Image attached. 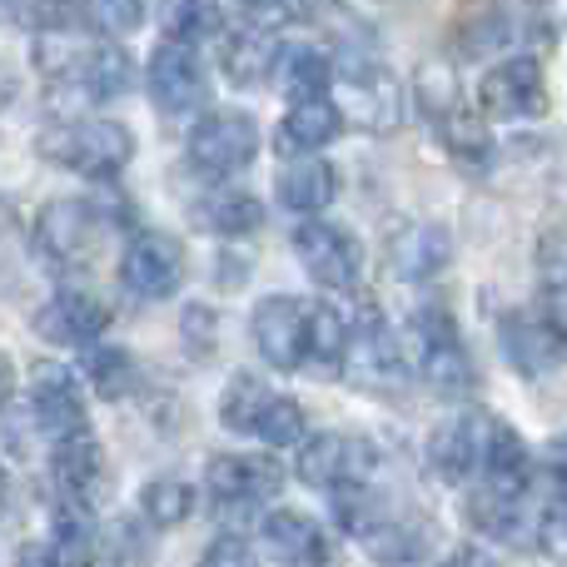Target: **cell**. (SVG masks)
Listing matches in <instances>:
<instances>
[{"mask_svg": "<svg viewBox=\"0 0 567 567\" xmlns=\"http://www.w3.org/2000/svg\"><path fill=\"white\" fill-rule=\"evenodd\" d=\"M339 80V65H333L329 50L319 45H284L275 85L284 90V100H309V95H329V85Z\"/></svg>", "mask_w": 567, "mask_h": 567, "instance_id": "cell-25", "label": "cell"}, {"mask_svg": "<svg viewBox=\"0 0 567 567\" xmlns=\"http://www.w3.org/2000/svg\"><path fill=\"white\" fill-rule=\"evenodd\" d=\"M195 488L185 478H150L140 488V523L145 528H179L195 518Z\"/></svg>", "mask_w": 567, "mask_h": 567, "instance_id": "cell-34", "label": "cell"}, {"mask_svg": "<svg viewBox=\"0 0 567 567\" xmlns=\"http://www.w3.org/2000/svg\"><path fill=\"white\" fill-rule=\"evenodd\" d=\"M468 50L473 55H503L508 50V40H513V16L503 6H488L483 16H473L468 20Z\"/></svg>", "mask_w": 567, "mask_h": 567, "instance_id": "cell-40", "label": "cell"}, {"mask_svg": "<svg viewBox=\"0 0 567 567\" xmlns=\"http://www.w3.org/2000/svg\"><path fill=\"white\" fill-rule=\"evenodd\" d=\"M269 393L275 389H269L259 373H235V379L225 383V393H219V423H225L229 433H255L259 409H265Z\"/></svg>", "mask_w": 567, "mask_h": 567, "instance_id": "cell-37", "label": "cell"}, {"mask_svg": "<svg viewBox=\"0 0 567 567\" xmlns=\"http://www.w3.org/2000/svg\"><path fill=\"white\" fill-rule=\"evenodd\" d=\"M483 453H488V413H453L429 433V468L449 483H478L483 478Z\"/></svg>", "mask_w": 567, "mask_h": 567, "instance_id": "cell-17", "label": "cell"}, {"mask_svg": "<svg viewBox=\"0 0 567 567\" xmlns=\"http://www.w3.org/2000/svg\"><path fill=\"white\" fill-rule=\"evenodd\" d=\"M45 538H55V548L65 553V567L95 558L90 548H95V538H100V523H95V513H90V498H65V493H55Z\"/></svg>", "mask_w": 567, "mask_h": 567, "instance_id": "cell-28", "label": "cell"}, {"mask_svg": "<svg viewBox=\"0 0 567 567\" xmlns=\"http://www.w3.org/2000/svg\"><path fill=\"white\" fill-rule=\"evenodd\" d=\"M403 363H409L413 379H423L439 393H468L478 383V369H473V353L463 343L458 323L443 303H419V309L403 319Z\"/></svg>", "mask_w": 567, "mask_h": 567, "instance_id": "cell-1", "label": "cell"}, {"mask_svg": "<svg viewBox=\"0 0 567 567\" xmlns=\"http://www.w3.org/2000/svg\"><path fill=\"white\" fill-rule=\"evenodd\" d=\"M209 100V70L185 40H165L150 55V105L159 115H195Z\"/></svg>", "mask_w": 567, "mask_h": 567, "instance_id": "cell-11", "label": "cell"}, {"mask_svg": "<svg viewBox=\"0 0 567 567\" xmlns=\"http://www.w3.org/2000/svg\"><path fill=\"white\" fill-rule=\"evenodd\" d=\"M35 155L50 159L55 169H70V175L85 179H115L120 169L135 159V135L120 120H60V125L40 130Z\"/></svg>", "mask_w": 567, "mask_h": 567, "instance_id": "cell-2", "label": "cell"}, {"mask_svg": "<svg viewBox=\"0 0 567 567\" xmlns=\"http://www.w3.org/2000/svg\"><path fill=\"white\" fill-rule=\"evenodd\" d=\"M25 399H30V409H35L40 439H45V443L80 439V433H90L85 389H80V373H75V369H65V363H55V359L30 363Z\"/></svg>", "mask_w": 567, "mask_h": 567, "instance_id": "cell-8", "label": "cell"}, {"mask_svg": "<svg viewBox=\"0 0 567 567\" xmlns=\"http://www.w3.org/2000/svg\"><path fill=\"white\" fill-rule=\"evenodd\" d=\"M349 339H353V319L343 309H333L329 299L313 303V343H309V369L319 379L349 369Z\"/></svg>", "mask_w": 567, "mask_h": 567, "instance_id": "cell-29", "label": "cell"}, {"mask_svg": "<svg viewBox=\"0 0 567 567\" xmlns=\"http://www.w3.org/2000/svg\"><path fill=\"white\" fill-rule=\"evenodd\" d=\"M363 548H369L379 563H419L423 558V538H419V528H409V523H383Z\"/></svg>", "mask_w": 567, "mask_h": 567, "instance_id": "cell-41", "label": "cell"}, {"mask_svg": "<svg viewBox=\"0 0 567 567\" xmlns=\"http://www.w3.org/2000/svg\"><path fill=\"white\" fill-rule=\"evenodd\" d=\"M185 245L165 229H135L120 255V289L140 303H165L185 289Z\"/></svg>", "mask_w": 567, "mask_h": 567, "instance_id": "cell-6", "label": "cell"}, {"mask_svg": "<svg viewBox=\"0 0 567 567\" xmlns=\"http://www.w3.org/2000/svg\"><path fill=\"white\" fill-rule=\"evenodd\" d=\"M195 215H199V229H209V235L245 239L265 225V199L249 195V189H215L209 199L195 205Z\"/></svg>", "mask_w": 567, "mask_h": 567, "instance_id": "cell-26", "label": "cell"}, {"mask_svg": "<svg viewBox=\"0 0 567 567\" xmlns=\"http://www.w3.org/2000/svg\"><path fill=\"white\" fill-rule=\"evenodd\" d=\"M439 140L463 175H483V169L493 165V135H488V125H483V115H473V110H453L439 125Z\"/></svg>", "mask_w": 567, "mask_h": 567, "instance_id": "cell-30", "label": "cell"}, {"mask_svg": "<svg viewBox=\"0 0 567 567\" xmlns=\"http://www.w3.org/2000/svg\"><path fill=\"white\" fill-rule=\"evenodd\" d=\"M275 199L289 215H323V209L339 199V169L319 155L289 159V169H284L275 185Z\"/></svg>", "mask_w": 567, "mask_h": 567, "instance_id": "cell-23", "label": "cell"}, {"mask_svg": "<svg viewBox=\"0 0 567 567\" xmlns=\"http://www.w3.org/2000/svg\"><path fill=\"white\" fill-rule=\"evenodd\" d=\"M249 339L255 353L275 373L309 369V343H313V303L293 299V293H269L249 313Z\"/></svg>", "mask_w": 567, "mask_h": 567, "instance_id": "cell-5", "label": "cell"}, {"mask_svg": "<svg viewBox=\"0 0 567 567\" xmlns=\"http://www.w3.org/2000/svg\"><path fill=\"white\" fill-rule=\"evenodd\" d=\"M85 353V383L100 393L105 403H120L130 399V389H135V359H130L120 343H90Z\"/></svg>", "mask_w": 567, "mask_h": 567, "instance_id": "cell-35", "label": "cell"}, {"mask_svg": "<svg viewBox=\"0 0 567 567\" xmlns=\"http://www.w3.org/2000/svg\"><path fill=\"white\" fill-rule=\"evenodd\" d=\"M349 115H343L339 100L329 95H309V100H289L284 120L275 125V150L284 159H299V155H319L329 150L333 140L343 135Z\"/></svg>", "mask_w": 567, "mask_h": 567, "instance_id": "cell-18", "label": "cell"}, {"mask_svg": "<svg viewBox=\"0 0 567 567\" xmlns=\"http://www.w3.org/2000/svg\"><path fill=\"white\" fill-rule=\"evenodd\" d=\"M130 85H135V60L120 45H90V55L80 60L65 80H55L50 90L75 95V100H85V105H105V100L130 95Z\"/></svg>", "mask_w": 567, "mask_h": 567, "instance_id": "cell-20", "label": "cell"}, {"mask_svg": "<svg viewBox=\"0 0 567 567\" xmlns=\"http://www.w3.org/2000/svg\"><path fill=\"white\" fill-rule=\"evenodd\" d=\"M293 6H303V10H319V6H339V0H293Z\"/></svg>", "mask_w": 567, "mask_h": 567, "instance_id": "cell-48", "label": "cell"}, {"mask_svg": "<svg viewBox=\"0 0 567 567\" xmlns=\"http://www.w3.org/2000/svg\"><path fill=\"white\" fill-rule=\"evenodd\" d=\"M333 85L343 90L339 105H343V115H349L353 130H363V135H393V130L403 125V105H409V95H403L399 75H393L379 55H369V50L343 55Z\"/></svg>", "mask_w": 567, "mask_h": 567, "instance_id": "cell-3", "label": "cell"}, {"mask_svg": "<svg viewBox=\"0 0 567 567\" xmlns=\"http://www.w3.org/2000/svg\"><path fill=\"white\" fill-rule=\"evenodd\" d=\"M293 255H299L303 275L319 284V289H329V293L359 289L363 245H359V235H349V229L333 225V219L303 215V225L293 229Z\"/></svg>", "mask_w": 567, "mask_h": 567, "instance_id": "cell-7", "label": "cell"}, {"mask_svg": "<svg viewBox=\"0 0 567 567\" xmlns=\"http://www.w3.org/2000/svg\"><path fill=\"white\" fill-rule=\"evenodd\" d=\"M538 299L567 329V225L543 229L538 239Z\"/></svg>", "mask_w": 567, "mask_h": 567, "instance_id": "cell-33", "label": "cell"}, {"mask_svg": "<svg viewBox=\"0 0 567 567\" xmlns=\"http://www.w3.org/2000/svg\"><path fill=\"white\" fill-rule=\"evenodd\" d=\"M6 16L16 30H30V35H40V30H60L70 25V16H75V0H6Z\"/></svg>", "mask_w": 567, "mask_h": 567, "instance_id": "cell-39", "label": "cell"}, {"mask_svg": "<svg viewBox=\"0 0 567 567\" xmlns=\"http://www.w3.org/2000/svg\"><path fill=\"white\" fill-rule=\"evenodd\" d=\"M265 558L279 563H329V533L299 508H275L259 518Z\"/></svg>", "mask_w": 567, "mask_h": 567, "instance_id": "cell-22", "label": "cell"}, {"mask_svg": "<svg viewBox=\"0 0 567 567\" xmlns=\"http://www.w3.org/2000/svg\"><path fill=\"white\" fill-rule=\"evenodd\" d=\"M478 105L493 120H538L548 110V75L538 55H508L478 80Z\"/></svg>", "mask_w": 567, "mask_h": 567, "instance_id": "cell-12", "label": "cell"}, {"mask_svg": "<svg viewBox=\"0 0 567 567\" xmlns=\"http://www.w3.org/2000/svg\"><path fill=\"white\" fill-rule=\"evenodd\" d=\"M453 265V235L433 219H409L389 235V269L403 284H429Z\"/></svg>", "mask_w": 567, "mask_h": 567, "instance_id": "cell-19", "label": "cell"}, {"mask_svg": "<svg viewBox=\"0 0 567 567\" xmlns=\"http://www.w3.org/2000/svg\"><path fill=\"white\" fill-rule=\"evenodd\" d=\"M329 498H333V518H339V528L349 533V538H359V543H369L383 523H393L389 503L379 498V488H373L369 478L343 483V488H329Z\"/></svg>", "mask_w": 567, "mask_h": 567, "instance_id": "cell-31", "label": "cell"}, {"mask_svg": "<svg viewBox=\"0 0 567 567\" xmlns=\"http://www.w3.org/2000/svg\"><path fill=\"white\" fill-rule=\"evenodd\" d=\"M373 468H379V449L363 433H309L293 453V478L323 493L373 478Z\"/></svg>", "mask_w": 567, "mask_h": 567, "instance_id": "cell-9", "label": "cell"}, {"mask_svg": "<svg viewBox=\"0 0 567 567\" xmlns=\"http://www.w3.org/2000/svg\"><path fill=\"white\" fill-rule=\"evenodd\" d=\"M413 105L429 125H443L453 110H463V80L449 55H433L413 70Z\"/></svg>", "mask_w": 567, "mask_h": 567, "instance_id": "cell-27", "label": "cell"}, {"mask_svg": "<svg viewBox=\"0 0 567 567\" xmlns=\"http://www.w3.org/2000/svg\"><path fill=\"white\" fill-rule=\"evenodd\" d=\"M90 239H95V205L90 199H50L30 225V249L40 255L45 269L80 265Z\"/></svg>", "mask_w": 567, "mask_h": 567, "instance_id": "cell-13", "label": "cell"}, {"mask_svg": "<svg viewBox=\"0 0 567 567\" xmlns=\"http://www.w3.org/2000/svg\"><path fill=\"white\" fill-rule=\"evenodd\" d=\"M155 20L165 30V40H185V45L225 35V6L219 0H159Z\"/></svg>", "mask_w": 567, "mask_h": 567, "instance_id": "cell-32", "label": "cell"}, {"mask_svg": "<svg viewBox=\"0 0 567 567\" xmlns=\"http://www.w3.org/2000/svg\"><path fill=\"white\" fill-rule=\"evenodd\" d=\"M409 369L403 363V339L393 333V323L383 319V309L373 299H363L359 309H353V339H349V379L359 383H373V389H383V383H393L399 373Z\"/></svg>", "mask_w": 567, "mask_h": 567, "instance_id": "cell-14", "label": "cell"}, {"mask_svg": "<svg viewBox=\"0 0 567 567\" xmlns=\"http://www.w3.org/2000/svg\"><path fill=\"white\" fill-rule=\"evenodd\" d=\"M279 55H284V45L269 25H235L225 35V50H219V70H225L229 85L255 90L265 80H275Z\"/></svg>", "mask_w": 567, "mask_h": 567, "instance_id": "cell-21", "label": "cell"}, {"mask_svg": "<svg viewBox=\"0 0 567 567\" xmlns=\"http://www.w3.org/2000/svg\"><path fill=\"white\" fill-rule=\"evenodd\" d=\"M279 488H284V468L269 453H219L205 468V493L215 498L219 513H235V518L269 503Z\"/></svg>", "mask_w": 567, "mask_h": 567, "instance_id": "cell-10", "label": "cell"}, {"mask_svg": "<svg viewBox=\"0 0 567 567\" xmlns=\"http://www.w3.org/2000/svg\"><path fill=\"white\" fill-rule=\"evenodd\" d=\"M503 353H508V363L523 379H548L553 369L567 363V329L538 303L528 313L503 319Z\"/></svg>", "mask_w": 567, "mask_h": 567, "instance_id": "cell-16", "label": "cell"}, {"mask_svg": "<svg viewBox=\"0 0 567 567\" xmlns=\"http://www.w3.org/2000/svg\"><path fill=\"white\" fill-rule=\"evenodd\" d=\"M85 16H90V25H95L100 35L125 40V35H135V30L145 25L150 6L145 0H85Z\"/></svg>", "mask_w": 567, "mask_h": 567, "instance_id": "cell-38", "label": "cell"}, {"mask_svg": "<svg viewBox=\"0 0 567 567\" xmlns=\"http://www.w3.org/2000/svg\"><path fill=\"white\" fill-rule=\"evenodd\" d=\"M185 155L205 179L239 175L259 155V120L249 110H205L185 140Z\"/></svg>", "mask_w": 567, "mask_h": 567, "instance_id": "cell-4", "label": "cell"}, {"mask_svg": "<svg viewBox=\"0 0 567 567\" xmlns=\"http://www.w3.org/2000/svg\"><path fill=\"white\" fill-rule=\"evenodd\" d=\"M538 548L543 558L567 563V493H553L543 503V518H538Z\"/></svg>", "mask_w": 567, "mask_h": 567, "instance_id": "cell-42", "label": "cell"}, {"mask_svg": "<svg viewBox=\"0 0 567 567\" xmlns=\"http://www.w3.org/2000/svg\"><path fill=\"white\" fill-rule=\"evenodd\" d=\"M245 6H249V10H265V16H269V10H289L293 0H245Z\"/></svg>", "mask_w": 567, "mask_h": 567, "instance_id": "cell-47", "label": "cell"}, {"mask_svg": "<svg viewBox=\"0 0 567 567\" xmlns=\"http://www.w3.org/2000/svg\"><path fill=\"white\" fill-rule=\"evenodd\" d=\"M259 558L265 553L249 543V533H229V528L205 548V563H259Z\"/></svg>", "mask_w": 567, "mask_h": 567, "instance_id": "cell-43", "label": "cell"}, {"mask_svg": "<svg viewBox=\"0 0 567 567\" xmlns=\"http://www.w3.org/2000/svg\"><path fill=\"white\" fill-rule=\"evenodd\" d=\"M30 329L45 343H55V349H90V343H100V333L110 329V309H105V299H95L90 289H55L35 309Z\"/></svg>", "mask_w": 567, "mask_h": 567, "instance_id": "cell-15", "label": "cell"}, {"mask_svg": "<svg viewBox=\"0 0 567 567\" xmlns=\"http://www.w3.org/2000/svg\"><path fill=\"white\" fill-rule=\"evenodd\" d=\"M249 439H259L265 449H299L303 439H309V419H303V409L289 399V393H269L265 409H259V423Z\"/></svg>", "mask_w": 567, "mask_h": 567, "instance_id": "cell-36", "label": "cell"}, {"mask_svg": "<svg viewBox=\"0 0 567 567\" xmlns=\"http://www.w3.org/2000/svg\"><path fill=\"white\" fill-rule=\"evenodd\" d=\"M543 478H548L553 493H567V433H558V439L543 449Z\"/></svg>", "mask_w": 567, "mask_h": 567, "instance_id": "cell-44", "label": "cell"}, {"mask_svg": "<svg viewBox=\"0 0 567 567\" xmlns=\"http://www.w3.org/2000/svg\"><path fill=\"white\" fill-rule=\"evenodd\" d=\"M488 558H493V553H488V548H478V543H468V548L453 553V563H488Z\"/></svg>", "mask_w": 567, "mask_h": 567, "instance_id": "cell-46", "label": "cell"}, {"mask_svg": "<svg viewBox=\"0 0 567 567\" xmlns=\"http://www.w3.org/2000/svg\"><path fill=\"white\" fill-rule=\"evenodd\" d=\"M179 329H185V343L189 349H195V339H199V353L209 349V343H215V313L205 309V303H195V309H185V319H179Z\"/></svg>", "mask_w": 567, "mask_h": 567, "instance_id": "cell-45", "label": "cell"}, {"mask_svg": "<svg viewBox=\"0 0 567 567\" xmlns=\"http://www.w3.org/2000/svg\"><path fill=\"white\" fill-rule=\"evenodd\" d=\"M105 478V453L90 433L80 439H60L50 443V488L65 493V498H90Z\"/></svg>", "mask_w": 567, "mask_h": 567, "instance_id": "cell-24", "label": "cell"}]
</instances>
